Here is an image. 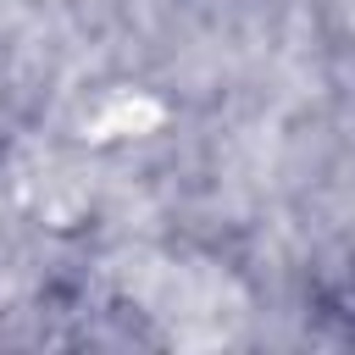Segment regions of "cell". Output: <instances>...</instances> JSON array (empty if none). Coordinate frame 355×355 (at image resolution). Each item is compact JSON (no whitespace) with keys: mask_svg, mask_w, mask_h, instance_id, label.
<instances>
[{"mask_svg":"<svg viewBox=\"0 0 355 355\" xmlns=\"http://www.w3.org/2000/svg\"><path fill=\"white\" fill-rule=\"evenodd\" d=\"M166 122V105L155 94H139V89H122L111 94L94 116H89V139H144Z\"/></svg>","mask_w":355,"mask_h":355,"instance_id":"6da1fadb","label":"cell"}]
</instances>
